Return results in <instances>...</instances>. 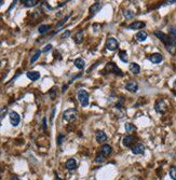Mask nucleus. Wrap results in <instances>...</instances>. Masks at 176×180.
Returning a JSON list of instances; mask_svg holds the SVG:
<instances>
[{
    "instance_id": "nucleus-9",
    "label": "nucleus",
    "mask_w": 176,
    "mask_h": 180,
    "mask_svg": "<svg viewBox=\"0 0 176 180\" xmlns=\"http://www.w3.org/2000/svg\"><path fill=\"white\" fill-rule=\"evenodd\" d=\"M145 150H146V148H145V146L142 145V143H137V145L132 147V153L135 154V155L144 154V153H145Z\"/></svg>"
},
{
    "instance_id": "nucleus-1",
    "label": "nucleus",
    "mask_w": 176,
    "mask_h": 180,
    "mask_svg": "<svg viewBox=\"0 0 176 180\" xmlns=\"http://www.w3.org/2000/svg\"><path fill=\"white\" fill-rule=\"evenodd\" d=\"M155 35H156V37L165 45V48H166V50H168L170 53L175 54L176 40H174L172 37H170V35H166V33H162V31H160V30L155 31Z\"/></svg>"
},
{
    "instance_id": "nucleus-37",
    "label": "nucleus",
    "mask_w": 176,
    "mask_h": 180,
    "mask_svg": "<svg viewBox=\"0 0 176 180\" xmlns=\"http://www.w3.org/2000/svg\"><path fill=\"white\" fill-rule=\"evenodd\" d=\"M55 180H61V179H60V178H58V177L56 176V177H55Z\"/></svg>"
},
{
    "instance_id": "nucleus-33",
    "label": "nucleus",
    "mask_w": 176,
    "mask_h": 180,
    "mask_svg": "<svg viewBox=\"0 0 176 180\" xmlns=\"http://www.w3.org/2000/svg\"><path fill=\"white\" fill-rule=\"evenodd\" d=\"M70 36V31H68V30H66L65 33L62 35V39H65L66 37H69Z\"/></svg>"
},
{
    "instance_id": "nucleus-21",
    "label": "nucleus",
    "mask_w": 176,
    "mask_h": 180,
    "mask_svg": "<svg viewBox=\"0 0 176 180\" xmlns=\"http://www.w3.org/2000/svg\"><path fill=\"white\" fill-rule=\"evenodd\" d=\"M83 40V31L80 30L78 33H76V35L74 36V41L76 43H81Z\"/></svg>"
},
{
    "instance_id": "nucleus-16",
    "label": "nucleus",
    "mask_w": 176,
    "mask_h": 180,
    "mask_svg": "<svg viewBox=\"0 0 176 180\" xmlns=\"http://www.w3.org/2000/svg\"><path fill=\"white\" fill-rule=\"evenodd\" d=\"M65 166L69 172H71V170L76 169V167H77V162H76L75 159H69V160L66 162Z\"/></svg>"
},
{
    "instance_id": "nucleus-14",
    "label": "nucleus",
    "mask_w": 176,
    "mask_h": 180,
    "mask_svg": "<svg viewBox=\"0 0 176 180\" xmlns=\"http://www.w3.org/2000/svg\"><path fill=\"white\" fill-rule=\"evenodd\" d=\"M107 140V135L105 132L103 131H98L97 133H96V141L99 143L102 142H105Z\"/></svg>"
},
{
    "instance_id": "nucleus-19",
    "label": "nucleus",
    "mask_w": 176,
    "mask_h": 180,
    "mask_svg": "<svg viewBox=\"0 0 176 180\" xmlns=\"http://www.w3.org/2000/svg\"><path fill=\"white\" fill-rule=\"evenodd\" d=\"M129 69L131 71L133 74H138L140 72V67H139L138 64H136V63H131L130 66H129Z\"/></svg>"
},
{
    "instance_id": "nucleus-12",
    "label": "nucleus",
    "mask_w": 176,
    "mask_h": 180,
    "mask_svg": "<svg viewBox=\"0 0 176 180\" xmlns=\"http://www.w3.org/2000/svg\"><path fill=\"white\" fill-rule=\"evenodd\" d=\"M149 61H151L152 64H159L163 61V56L160 53H153L149 56Z\"/></svg>"
},
{
    "instance_id": "nucleus-6",
    "label": "nucleus",
    "mask_w": 176,
    "mask_h": 180,
    "mask_svg": "<svg viewBox=\"0 0 176 180\" xmlns=\"http://www.w3.org/2000/svg\"><path fill=\"white\" fill-rule=\"evenodd\" d=\"M118 46H119V43L115 38L109 37L108 39H107V41H106V49L107 50H109V51H116V50L118 49Z\"/></svg>"
},
{
    "instance_id": "nucleus-3",
    "label": "nucleus",
    "mask_w": 176,
    "mask_h": 180,
    "mask_svg": "<svg viewBox=\"0 0 176 180\" xmlns=\"http://www.w3.org/2000/svg\"><path fill=\"white\" fill-rule=\"evenodd\" d=\"M77 115H78L77 109H75V108L67 109L63 113V120L67 121V122H74L75 120H76V118H77Z\"/></svg>"
},
{
    "instance_id": "nucleus-28",
    "label": "nucleus",
    "mask_w": 176,
    "mask_h": 180,
    "mask_svg": "<svg viewBox=\"0 0 176 180\" xmlns=\"http://www.w3.org/2000/svg\"><path fill=\"white\" fill-rule=\"evenodd\" d=\"M104 160H105V156L103 155L102 153H98L96 158H95V162L96 163H102V162H104Z\"/></svg>"
},
{
    "instance_id": "nucleus-17",
    "label": "nucleus",
    "mask_w": 176,
    "mask_h": 180,
    "mask_svg": "<svg viewBox=\"0 0 176 180\" xmlns=\"http://www.w3.org/2000/svg\"><path fill=\"white\" fill-rule=\"evenodd\" d=\"M148 38V35L146 31H144V30H140V31H138V33H136V36H135V39L138 42H144V41L146 40Z\"/></svg>"
},
{
    "instance_id": "nucleus-18",
    "label": "nucleus",
    "mask_w": 176,
    "mask_h": 180,
    "mask_svg": "<svg viewBox=\"0 0 176 180\" xmlns=\"http://www.w3.org/2000/svg\"><path fill=\"white\" fill-rule=\"evenodd\" d=\"M26 76H27V78H28L29 80H32V81H37V80H39V78H40V74H39L38 71H28V72L26 74Z\"/></svg>"
},
{
    "instance_id": "nucleus-13",
    "label": "nucleus",
    "mask_w": 176,
    "mask_h": 180,
    "mask_svg": "<svg viewBox=\"0 0 176 180\" xmlns=\"http://www.w3.org/2000/svg\"><path fill=\"white\" fill-rule=\"evenodd\" d=\"M101 8H102V3H101L99 1L93 3V5L90 8V16H94L95 14L101 10Z\"/></svg>"
},
{
    "instance_id": "nucleus-23",
    "label": "nucleus",
    "mask_w": 176,
    "mask_h": 180,
    "mask_svg": "<svg viewBox=\"0 0 176 180\" xmlns=\"http://www.w3.org/2000/svg\"><path fill=\"white\" fill-rule=\"evenodd\" d=\"M39 33H41V35H43V33H47L48 31H50L51 30V26L50 25H41V26H39Z\"/></svg>"
},
{
    "instance_id": "nucleus-31",
    "label": "nucleus",
    "mask_w": 176,
    "mask_h": 180,
    "mask_svg": "<svg viewBox=\"0 0 176 180\" xmlns=\"http://www.w3.org/2000/svg\"><path fill=\"white\" fill-rule=\"evenodd\" d=\"M51 49H52V45H51V44H47V45H45V48H43V49H42V52H43V53H45V52H49Z\"/></svg>"
},
{
    "instance_id": "nucleus-25",
    "label": "nucleus",
    "mask_w": 176,
    "mask_h": 180,
    "mask_svg": "<svg viewBox=\"0 0 176 180\" xmlns=\"http://www.w3.org/2000/svg\"><path fill=\"white\" fill-rule=\"evenodd\" d=\"M125 131H127V133H131V132H133V131H136V126H134L132 123H127V124H125Z\"/></svg>"
},
{
    "instance_id": "nucleus-10",
    "label": "nucleus",
    "mask_w": 176,
    "mask_h": 180,
    "mask_svg": "<svg viewBox=\"0 0 176 180\" xmlns=\"http://www.w3.org/2000/svg\"><path fill=\"white\" fill-rule=\"evenodd\" d=\"M125 90H127L131 93H136L138 91V84L136 81H129L125 84Z\"/></svg>"
},
{
    "instance_id": "nucleus-26",
    "label": "nucleus",
    "mask_w": 176,
    "mask_h": 180,
    "mask_svg": "<svg viewBox=\"0 0 176 180\" xmlns=\"http://www.w3.org/2000/svg\"><path fill=\"white\" fill-rule=\"evenodd\" d=\"M168 174H170V177H171L173 180H176V167H175V166L171 167V169H170Z\"/></svg>"
},
{
    "instance_id": "nucleus-20",
    "label": "nucleus",
    "mask_w": 176,
    "mask_h": 180,
    "mask_svg": "<svg viewBox=\"0 0 176 180\" xmlns=\"http://www.w3.org/2000/svg\"><path fill=\"white\" fill-rule=\"evenodd\" d=\"M74 65L76 66V68H78V69H83L84 66H86V63H84V61H83L82 58H77V59H75Z\"/></svg>"
},
{
    "instance_id": "nucleus-29",
    "label": "nucleus",
    "mask_w": 176,
    "mask_h": 180,
    "mask_svg": "<svg viewBox=\"0 0 176 180\" xmlns=\"http://www.w3.org/2000/svg\"><path fill=\"white\" fill-rule=\"evenodd\" d=\"M123 14H124L125 18H127V20H131V18L134 17V12H132V11H130V10H129V11H125Z\"/></svg>"
},
{
    "instance_id": "nucleus-5",
    "label": "nucleus",
    "mask_w": 176,
    "mask_h": 180,
    "mask_svg": "<svg viewBox=\"0 0 176 180\" xmlns=\"http://www.w3.org/2000/svg\"><path fill=\"white\" fill-rule=\"evenodd\" d=\"M9 119H10V123L12 126H17L21 122V117L20 115L15 112V111H10L9 113Z\"/></svg>"
},
{
    "instance_id": "nucleus-27",
    "label": "nucleus",
    "mask_w": 176,
    "mask_h": 180,
    "mask_svg": "<svg viewBox=\"0 0 176 180\" xmlns=\"http://www.w3.org/2000/svg\"><path fill=\"white\" fill-rule=\"evenodd\" d=\"M42 53V51H40V50H38L37 52H36V54L34 55L33 57H32V59H30V63L33 64V63H35V61H37L38 58H39V56H40V54Z\"/></svg>"
},
{
    "instance_id": "nucleus-7",
    "label": "nucleus",
    "mask_w": 176,
    "mask_h": 180,
    "mask_svg": "<svg viewBox=\"0 0 176 180\" xmlns=\"http://www.w3.org/2000/svg\"><path fill=\"white\" fill-rule=\"evenodd\" d=\"M155 109H156L158 113H164L168 109V107H166V104H165L163 99H159L155 105Z\"/></svg>"
},
{
    "instance_id": "nucleus-11",
    "label": "nucleus",
    "mask_w": 176,
    "mask_h": 180,
    "mask_svg": "<svg viewBox=\"0 0 176 180\" xmlns=\"http://www.w3.org/2000/svg\"><path fill=\"white\" fill-rule=\"evenodd\" d=\"M146 26V24L144 22H140V20H136V22H133L132 24H130L127 26V28L130 29V30H136V29H142Z\"/></svg>"
},
{
    "instance_id": "nucleus-36",
    "label": "nucleus",
    "mask_w": 176,
    "mask_h": 180,
    "mask_svg": "<svg viewBox=\"0 0 176 180\" xmlns=\"http://www.w3.org/2000/svg\"><path fill=\"white\" fill-rule=\"evenodd\" d=\"M42 124H43V128L45 130V127H47V124H45V118L43 119V122H42Z\"/></svg>"
},
{
    "instance_id": "nucleus-4",
    "label": "nucleus",
    "mask_w": 176,
    "mask_h": 180,
    "mask_svg": "<svg viewBox=\"0 0 176 180\" xmlns=\"http://www.w3.org/2000/svg\"><path fill=\"white\" fill-rule=\"evenodd\" d=\"M77 97H78L80 105L83 108L89 105V98H90V96H89V93L86 90H79L78 93H77Z\"/></svg>"
},
{
    "instance_id": "nucleus-32",
    "label": "nucleus",
    "mask_w": 176,
    "mask_h": 180,
    "mask_svg": "<svg viewBox=\"0 0 176 180\" xmlns=\"http://www.w3.org/2000/svg\"><path fill=\"white\" fill-rule=\"evenodd\" d=\"M64 138H65V137H64V135H60V137H58V145H61L62 142H63V140H64Z\"/></svg>"
},
{
    "instance_id": "nucleus-8",
    "label": "nucleus",
    "mask_w": 176,
    "mask_h": 180,
    "mask_svg": "<svg viewBox=\"0 0 176 180\" xmlns=\"http://www.w3.org/2000/svg\"><path fill=\"white\" fill-rule=\"evenodd\" d=\"M135 137L134 136H132V135H127V136H124L123 137V139H122V143H123V146L124 147H127V148H131L132 146H133V143L135 142Z\"/></svg>"
},
{
    "instance_id": "nucleus-22",
    "label": "nucleus",
    "mask_w": 176,
    "mask_h": 180,
    "mask_svg": "<svg viewBox=\"0 0 176 180\" xmlns=\"http://www.w3.org/2000/svg\"><path fill=\"white\" fill-rule=\"evenodd\" d=\"M118 55H119V58H120L123 63H127V61H129V55H127V51H120Z\"/></svg>"
},
{
    "instance_id": "nucleus-2",
    "label": "nucleus",
    "mask_w": 176,
    "mask_h": 180,
    "mask_svg": "<svg viewBox=\"0 0 176 180\" xmlns=\"http://www.w3.org/2000/svg\"><path fill=\"white\" fill-rule=\"evenodd\" d=\"M104 72L114 74H116V76H120V77L123 76L122 70L120 69L115 63H107L106 66H105V69H104Z\"/></svg>"
},
{
    "instance_id": "nucleus-24",
    "label": "nucleus",
    "mask_w": 176,
    "mask_h": 180,
    "mask_svg": "<svg viewBox=\"0 0 176 180\" xmlns=\"http://www.w3.org/2000/svg\"><path fill=\"white\" fill-rule=\"evenodd\" d=\"M38 3H39V1H37V0H24L23 1V4L25 7H35Z\"/></svg>"
},
{
    "instance_id": "nucleus-34",
    "label": "nucleus",
    "mask_w": 176,
    "mask_h": 180,
    "mask_svg": "<svg viewBox=\"0 0 176 180\" xmlns=\"http://www.w3.org/2000/svg\"><path fill=\"white\" fill-rule=\"evenodd\" d=\"M5 110H7V108H2V112H1V119H3V118H4V113H5Z\"/></svg>"
},
{
    "instance_id": "nucleus-15",
    "label": "nucleus",
    "mask_w": 176,
    "mask_h": 180,
    "mask_svg": "<svg viewBox=\"0 0 176 180\" xmlns=\"http://www.w3.org/2000/svg\"><path fill=\"white\" fill-rule=\"evenodd\" d=\"M112 152V148L109 146V145H103L102 149H101V153H102L104 156H108L111 154Z\"/></svg>"
},
{
    "instance_id": "nucleus-35",
    "label": "nucleus",
    "mask_w": 176,
    "mask_h": 180,
    "mask_svg": "<svg viewBox=\"0 0 176 180\" xmlns=\"http://www.w3.org/2000/svg\"><path fill=\"white\" fill-rule=\"evenodd\" d=\"M165 3H166V4H174V3H176V0H172V1H166Z\"/></svg>"
},
{
    "instance_id": "nucleus-30",
    "label": "nucleus",
    "mask_w": 176,
    "mask_h": 180,
    "mask_svg": "<svg viewBox=\"0 0 176 180\" xmlns=\"http://www.w3.org/2000/svg\"><path fill=\"white\" fill-rule=\"evenodd\" d=\"M69 16H70V15H67V16H65V17H64V18L62 20V22H61V23H58V26H56V27H58V28H61L62 26H63V24H65L66 22L68 20V18H69Z\"/></svg>"
}]
</instances>
